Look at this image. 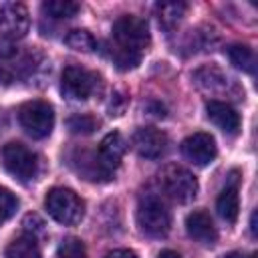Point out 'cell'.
I'll list each match as a JSON object with an SVG mask.
<instances>
[{
  "mask_svg": "<svg viewBox=\"0 0 258 258\" xmlns=\"http://www.w3.org/2000/svg\"><path fill=\"white\" fill-rule=\"evenodd\" d=\"M149 42L151 38L147 20L135 14H123L113 24V42L109 46V54L117 69L129 71L141 62Z\"/></svg>",
  "mask_w": 258,
  "mask_h": 258,
  "instance_id": "obj_1",
  "label": "cell"
},
{
  "mask_svg": "<svg viewBox=\"0 0 258 258\" xmlns=\"http://www.w3.org/2000/svg\"><path fill=\"white\" fill-rule=\"evenodd\" d=\"M44 67V56L34 46H20L16 40L0 38V85L30 81Z\"/></svg>",
  "mask_w": 258,
  "mask_h": 258,
  "instance_id": "obj_2",
  "label": "cell"
},
{
  "mask_svg": "<svg viewBox=\"0 0 258 258\" xmlns=\"http://www.w3.org/2000/svg\"><path fill=\"white\" fill-rule=\"evenodd\" d=\"M137 226L149 238H163L171 230V214L157 194L141 196L137 204Z\"/></svg>",
  "mask_w": 258,
  "mask_h": 258,
  "instance_id": "obj_3",
  "label": "cell"
},
{
  "mask_svg": "<svg viewBox=\"0 0 258 258\" xmlns=\"http://www.w3.org/2000/svg\"><path fill=\"white\" fill-rule=\"evenodd\" d=\"M0 161L18 181H32L40 171V157L18 141H10L0 149Z\"/></svg>",
  "mask_w": 258,
  "mask_h": 258,
  "instance_id": "obj_4",
  "label": "cell"
},
{
  "mask_svg": "<svg viewBox=\"0 0 258 258\" xmlns=\"http://www.w3.org/2000/svg\"><path fill=\"white\" fill-rule=\"evenodd\" d=\"M44 206L48 210V214L64 226H73L77 222H81L83 214H85V202L69 187H52L46 194Z\"/></svg>",
  "mask_w": 258,
  "mask_h": 258,
  "instance_id": "obj_5",
  "label": "cell"
},
{
  "mask_svg": "<svg viewBox=\"0 0 258 258\" xmlns=\"http://www.w3.org/2000/svg\"><path fill=\"white\" fill-rule=\"evenodd\" d=\"M159 183L165 196L177 204H187L198 196V179L194 173L181 165H165L159 173Z\"/></svg>",
  "mask_w": 258,
  "mask_h": 258,
  "instance_id": "obj_6",
  "label": "cell"
},
{
  "mask_svg": "<svg viewBox=\"0 0 258 258\" xmlns=\"http://www.w3.org/2000/svg\"><path fill=\"white\" fill-rule=\"evenodd\" d=\"M20 127L34 139H44L54 127V109L46 101H28L18 109Z\"/></svg>",
  "mask_w": 258,
  "mask_h": 258,
  "instance_id": "obj_7",
  "label": "cell"
},
{
  "mask_svg": "<svg viewBox=\"0 0 258 258\" xmlns=\"http://www.w3.org/2000/svg\"><path fill=\"white\" fill-rule=\"evenodd\" d=\"M101 87V77L93 71H87L79 64H69L62 71L60 79V91L67 99L73 101H85L93 97Z\"/></svg>",
  "mask_w": 258,
  "mask_h": 258,
  "instance_id": "obj_8",
  "label": "cell"
},
{
  "mask_svg": "<svg viewBox=\"0 0 258 258\" xmlns=\"http://www.w3.org/2000/svg\"><path fill=\"white\" fill-rule=\"evenodd\" d=\"M181 153L194 165H200V167L210 165L216 159V155H218L216 139L210 133H206V131L191 133L189 137H185L181 141Z\"/></svg>",
  "mask_w": 258,
  "mask_h": 258,
  "instance_id": "obj_9",
  "label": "cell"
},
{
  "mask_svg": "<svg viewBox=\"0 0 258 258\" xmlns=\"http://www.w3.org/2000/svg\"><path fill=\"white\" fill-rule=\"evenodd\" d=\"M28 10L20 2L0 4V34L6 40H18L28 30Z\"/></svg>",
  "mask_w": 258,
  "mask_h": 258,
  "instance_id": "obj_10",
  "label": "cell"
},
{
  "mask_svg": "<svg viewBox=\"0 0 258 258\" xmlns=\"http://www.w3.org/2000/svg\"><path fill=\"white\" fill-rule=\"evenodd\" d=\"M133 149L145 159H159L167 151V135L157 127H139L131 137Z\"/></svg>",
  "mask_w": 258,
  "mask_h": 258,
  "instance_id": "obj_11",
  "label": "cell"
},
{
  "mask_svg": "<svg viewBox=\"0 0 258 258\" xmlns=\"http://www.w3.org/2000/svg\"><path fill=\"white\" fill-rule=\"evenodd\" d=\"M125 151H127V141H125V137H123L119 131H111V133H107V135L101 139L99 149H97L95 153H97V159H99L101 167H103L109 175H113L115 169L119 167V163H121Z\"/></svg>",
  "mask_w": 258,
  "mask_h": 258,
  "instance_id": "obj_12",
  "label": "cell"
},
{
  "mask_svg": "<svg viewBox=\"0 0 258 258\" xmlns=\"http://www.w3.org/2000/svg\"><path fill=\"white\" fill-rule=\"evenodd\" d=\"M206 115H208V119H210L216 127H220V129H222L224 133H228V135H236V133L240 131L242 121H240L238 111H236L232 105L224 103V101H216V99L208 101V103H206Z\"/></svg>",
  "mask_w": 258,
  "mask_h": 258,
  "instance_id": "obj_13",
  "label": "cell"
},
{
  "mask_svg": "<svg viewBox=\"0 0 258 258\" xmlns=\"http://www.w3.org/2000/svg\"><path fill=\"white\" fill-rule=\"evenodd\" d=\"M185 230L189 234V238H194L200 244L212 246L218 240V230L214 226L212 216L206 210H194L187 218H185Z\"/></svg>",
  "mask_w": 258,
  "mask_h": 258,
  "instance_id": "obj_14",
  "label": "cell"
},
{
  "mask_svg": "<svg viewBox=\"0 0 258 258\" xmlns=\"http://www.w3.org/2000/svg\"><path fill=\"white\" fill-rule=\"evenodd\" d=\"M216 210H218L220 218L226 220L228 224H234L238 220L240 196H238V177H236V173H232V181L220 191V196L216 200Z\"/></svg>",
  "mask_w": 258,
  "mask_h": 258,
  "instance_id": "obj_15",
  "label": "cell"
},
{
  "mask_svg": "<svg viewBox=\"0 0 258 258\" xmlns=\"http://www.w3.org/2000/svg\"><path fill=\"white\" fill-rule=\"evenodd\" d=\"M6 258H42V254L36 238L30 234H22L6 246Z\"/></svg>",
  "mask_w": 258,
  "mask_h": 258,
  "instance_id": "obj_16",
  "label": "cell"
},
{
  "mask_svg": "<svg viewBox=\"0 0 258 258\" xmlns=\"http://www.w3.org/2000/svg\"><path fill=\"white\" fill-rule=\"evenodd\" d=\"M155 10H157L159 24L169 30L181 20V16L187 10V4L185 2H161V4L155 6Z\"/></svg>",
  "mask_w": 258,
  "mask_h": 258,
  "instance_id": "obj_17",
  "label": "cell"
},
{
  "mask_svg": "<svg viewBox=\"0 0 258 258\" xmlns=\"http://www.w3.org/2000/svg\"><path fill=\"white\" fill-rule=\"evenodd\" d=\"M228 58L230 62L240 69V71H246V73H254V64H256V56H254V50L246 44H232L228 46Z\"/></svg>",
  "mask_w": 258,
  "mask_h": 258,
  "instance_id": "obj_18",
  "label": "cell"
},
{
  "mask_svg": "<svg viewBox=\"0 0 258 258\" xmlns=\"http://www.w3.org/2000/svg\"><path fill=\"white\" fill-rule=\"evenodd\" d=\"M64 42H67V46L73 48V50H81V52H93V50H97V40H95V36H93L89 30H83V28L71 30V32L64 36Z\"/></svg>",
  "mask_w": 258,
  "mask_h": 258,
  "instance_id": "obj_19",
  "label": "cell"
},
{
  "mask_svg": "<svg viewBox=\"0 0 258 258\" xmlns=\"http://www.w3.org/2000/svg\"><path fill=\"white\" fill-rule=\"evenodd\" d=\"M42 10L50 18H73L81 10V4L73 0H46L42 4Z\"/></svg>",
  "mask_w": 258,
  "mask_h": 258,
  "instance_id": "obj_20",
  "label": "cell"
},
{
  "mask_svg": "<svg viewBox=\"0 0 258 258\" xmlns=\"http://www.w3.org/2000/svg\"><path fill=\"white\" fill-rule=\"evenodd\" d=\"M67 127L73 131V133H93L97 127H99V121L93 117V115H73L69 121H67Z\"/></svg>",
  "mask_w": 258,
  "mask_h": 258,
  "instance_id": "obj_21",
  "label": "cell"
},
{
  "mask_svg": "<svg viewBox=\"0 0 258 258\" xmlns=\"http://www.w3.org/2000/svg\"><path fill=\"white\" fill-rule=\"evenodd\" d=\"M16 208H18L16 196H14L10 189L0 187V226H2L6 220H10V218L14 216Z\"/></svg>",
  "mask_w": 258,
  "mask_h": 258,
  "instance_id": "obj_22",
  "label": "cell"
},
{
  "mask_svg": "<svg viewBox=\"0 0 258 258\" xmlns=\"http://www.w3.org/2000/svg\"><path fill=\"white\" fill-rule=\"evenodd\" d=\"M58 258H87L85 244L79 238H67L58 246Z\"/></svg>",
  "mask_w": 258,
  "mask_h": 258,
  "instance_id": "obj_23",
  "label": "cell"
},
{
  "mask_svg": "<svg viewBox=\"0 0 258 258\" xmlns=\"http://www.w3.org/2000/svg\"><path fill=\"white\" fill-rule=\"evenodd\" d=\"M105 258H137V254L133 250H127V248H119V250H111Z\"/></svg>",
  "mask_w": 258,
  "mask_h": 258,
  "instance_id": "obj_24",
  "label": "cell"
},
{
  "mask_svg": "<svg viewBox=\"0 0 258 258\" xmlns=\"http://www.w3.org/2000/svg\"><path fill=\"white\" fill-rule=\"evenodd\" d=\"M222 258H256V254H242V252H230Z\"/></svg>",
  "mask_w": 258,
  "mask_h": 258,
  "instance_id": "obj_25",
  "label": "cell"
},
{
  "mask_svg": "<svg viewBox=\"0 0 258 258\" xmlns=\"http://www.w3.org/2000/svg\"><path fill=\"white\" fill-rule=\"evenodd\" d=\"M157 258H181L175 250H163V252H159V256Z\"/></svg>",
  "mask_w": 258,
  "mask_h": 258,
  "instance_id": "obj_26",
  "label": "cell"
},
{
  "mask_svg": "<svg viewBox=\"0 0 258 258\" xmlns=\"http://www.w3.org/2000/svg\"><path fill=\"white\" fill-rule=\"evenodd\" d=\"M250 230H252V236H256V212H252V220H250Z\"/></svg>",
  "mask_w": 258,
  "mask_h": 258,
  "instance_id": "obj_27",
  "label": "cell"
}]
</instances>
